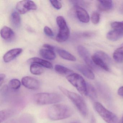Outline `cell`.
I'll return each mask as SVG.
<instances>
[{
  "mask_svg": "<svg viewBox=\"0 0 123 123\" xmlns=\"http://www.w3.org/2000/svg\"><path fill=\"white\" fill-rule=\"evenodd\" d=\"M111 26L114 30L119 32L123 36V21L113 22L111 24Z\"/></svg>",
  "mask_w": 123,
  "mask_h": 123,
  "instance_id": "cell-26",
  "label": "cell"
},
{
  "mask_svg": "<svg viewBox=\"0 0 123 123\" xmlns=\"http://www.w3.org/2000/svg\"><path fill=\"white\" fill-rule=\"evenodd\" d=\"M61 92L73 102L83 116L86 117L88 114L87 105L83 98L77 93L70 91L62 86L59 87Z\"/></svg>",
  "mask_w": 123,
  "mask_h": 123,
  "instance_id": "cell-2",
  "label": "cell"
},
{
  "mask_svg": "<svg viewBox=\"0 0 123 123\" xmlns=\"http://www.w3.org/2000/svg\"><path fill=\"white\" fill-rule=\"evenodd\" d=\"M72 109L64 104H55L49 107L47 111L48 118L54 121L65 119L73 114Z\"/></svg>",
  "mask_w": 123,
  "mask_h": 123,
  "instance_id": "cell-1",
  "label": "cell"
},
{
  "mask_svg": "<svg viewBox=\"0 0 123 123\" xmlns=\"http://www.w3.org/2000/svg\"><path fill=\"white\" fill-rule=\"evenodd\" d=\"M66 78L80 94L87 95V83L82 76L73 73L67 76Z\"/></svg>",
  "mask_w": 123,
  "mask_h": 123,
  "instance_id": "cell-4",
  "label": "cell"
},
{
  "mask_svg": "<svg viewBox=\"0 0 123 123\" xmlns=\"http://www.w3.org/2000/svg\"><path fill=\"white\" fill-rule=\"evenodd\" d=\"M94 107L98 113L107 123H117L118 119L114 114L105 108L99 102H95Z\"/></svg>",
  "mask_w": 123,
  "mask_h": 123,
  "instance_id": "cell-6",
  "label": "cell"
},
{
  "mask_svg": "<svg viewBox=\"0 0 123 123\" xmlns=\"http://www.w3.org/2000/svg\"><path fill=\"white\" fill-rule=\"evenodd\" d=\"M119 11H120V12L121 13L123 14V4L121 6V7L120 8V9H119Z\"/></svg>",
  "mask_w": 123,
  "mask_h": 123,
  "instance_id": "cell-39",
  "label": "cell"
},
{
  "mask_svg": "<svg viewBox=\"0 0 123 123\" xmlns=\"http://www.w3.org/2000/svg\"><path fill=\"white\" fill-rule=\"evenodd\" d=\"M30 72L33 74L40 75L43 72V69L41 66L38 64H32L30 68Z\"/></svg>",
  "mask_w": 123,
  "mask_h": 123,
  "instance_id": "cell-22",
  "label": "cell"
},
{
  "mask_svg": "<svg viewBox=\"0 0 123 123\" xmlns=\"http://www.w3.org/2000/svg\"><path fill=\"white\" fill-rule=\"evenodd\" d=\"M75 11L78 18L83 23H88L90 21V16L86 10L80 6H75Z\"/></svg>",
  "mask_w": 123,
  "mask_h": 123,
  "instance_id": "cell-11",
  "label": "cell"
},
{
  "mask_svg": "<svg viewBox=\"0 0 123 123\" xmlns=\"http://www.w3.org/2000/svg\"><path fill=\"white\" fill-rule=\"evenodd\" d=\"M55 70L57 73L62 75H67L73 73L74 72L69 68L60 65H56L55 67Z\"/></svg>",
  "mask_w": 123,
  "mask_h": 123,
  "instance_id": "cell-19",
  "label": "cell"
},
{
  "mask_svg": "<svg viewBox=\"0 0 123 123\" xmlns=\"http://www.w3.org/2000/svg\"><path fill=\"white\" fill-rule=\"evenodd\" d=\"M11 19L12 23L16 26H18L20 23V16L18 12H13L11 14Z\"/></svg>",
  "mask_w": 123,
  "mask_h": 123,
  "instance_id": "cell-27",
  "label": "cell"
},
{
  "mask_svg": "<svg viewBox=\"0 0 123 123\" xmlns=\"http://www.w3.org/2000/svg\"><path fill=\"white\" fill-rule=\"evenodd\" d=\"M39 54L42 57L49 60H54L56 58V54L54 50L48 49H40Z\"/></svg>",
  "mask_w": 123,
  "mask_h": 123,
  "instance_id": "cell-15",
  "label": "cell"
},
{
  "mask_svg": "<svg viewBox=\"0 0 123 123\" xmlns=\"http://www.w3.org/2000/svg\"><path fill=\"white\" fill-rule=\"evenodd\" d=\"M71 2L72 3L73 5L75 6H80L85 5V3L84 1H80V0H71Z\"/></svg>",
  "mask_w": 123,
  "mask_h": 123,
  "instance_id": "cell-34",
  "label": "cell"
},
{
  "mask_svg": "<svg viewBox=\"0 0 123 123\" xmlns=\"http://www.w3.org/2000/svg\"><path fill=\"white\" fill-rule=\"evenodd\" d=\"M33 100L38 105H50L61 102L63 97L60 94L55 93H40L34 95Z\"/></svg>",
  "mask_w": 123,
  "mask_h": 123,
  "instance_id": "cell-3",
  "label": "cell"
},
{
  "mask_svg": "<svg viewBox=\"0 0 123 123\" xmlns=\"http://www.w3.org/2000/svg\"><path fill=\"white\" fill-rule=\"evenodd\" d=\"M118 93L119 96L123 97V86L120 87L118 91Z\"/></svg>",
  "mask_w": 123,
  "mask_h": 123,
  "instance_id": "cell-37",
  "label": "cell"
},
{
  "mask_svg": "<svg viewBox=\"0 0 123 123\" xmlns=\"http://www.w3.org/2000/svg\"><path fill=\"white\" fill-rule=\"evenodd\" d=\"M75 67V69L88 79L93 80L95 78V75L92 70L85 65L80 64L76 65Z\"/></svg>",
  "mask_w": 123,
  "mask_h": 123,
  "instance_id": "cell-12",
  "label": "cell"
},
{
  "mask_svg": "<svg viewBox=\"0 0 123 123\" xmlns=\"http://www.w3.org/2000/svg\"><path fill=\"white\" fill-rule=\"evenodd\" d=\"M77 51L79 55L89 68L94 70L98 69V68L93 62L90 53L85 47L81 45L78 46L77 47Z\"/></svg>",
  "mask_w": 123,
  "mask_h": 123,
  "instance_id": "cell-8",
  "label": "cell"
},
{
  "mask_svg": "<svg viewBox=\"0 0 123 123\" xmlns=\"http://www.w3.org/2000/svg\"><path fill=\"white\" fill-rule=\"evenodd\" d=\"M90 123H96V119L94 116H92L91 119Z\"/></svg>",
  "mask_w": 123,
  "mask_h": 123,
  "instance_id": "cell-38",
  "label": "cell"
},
{
  "mask_svg": "<svg viewBox=\"0 0 123 123\" xmlns=\"http://www.w3.org/2000/svg\"><path fill=\"white\" fill-rule=\"evenodd\" d=\"M94 55L103 60L107 64H110L111 62V57L104 52L101 51H98Z\"/></svg>",
  "mask_w": 123,
  "mask_h": 123,
  "instance_id": "cell-25",
  "label": "cell"
},
{
  "mask_svg": "<svg viewBox=\"0 0 123 123\" xmlns=\"http://www.w3.org/2000/svg\"><path fill=\"white\" fill-rule=\"evenodd\" d=\"M114 59L117 62L121 63L123 62V47L120 46L117 49L113 54Z\"/></svg>",
  "mask_w": 123,
  "mask_h": 123,
  "instance_id": "cell-20",
  "label": "cell"
},
{
  "mask_svg": "<svg viewBox=\"0 0 123 123\" xmlns=\"http://www.w3.org/2000/svg\"></svg>",
  "mask_w": 123,
  "mask_h": 123,
  "instance_id": "cell-42",
  "label": "cell"
},
{
  "mask_svg": "<svg viewBox=\"0 0 123 123\" xmlns=\"http://www.w3.org/2000/svg\"><path fill=\"white\" fill-rule=\"evenodd\" d=\"M13 112L10 109H5L0 111V123L4 122L7 119L10 117L13 114Z\"/></svg>",
  "mask_w": 123,
  "mask_h": 123,
  "instance_id": "cell-23",
  "label": "cell"
},
{
  "mask_svg": "<svg viewBox=\"0 0 123 123\" xmlns=\"http://www.w3.org/2000/svg\"><path fill=\"white\" fill-rule=\"evenodd\" d=\"M23 85L28 89L37 90L40 86L39 81L34 78L29 76L24 77L21 80Z\"/></svg>",
  "mask_w": 123,
  "mask_h": 123,
  "instance_id": "cell-9",
  "label": "cell"
},
{
  "mask_svg": "<svg viewBox=\"0 0 123 123\" xmlns=\"http://www.w3.org/2000/svg\"><path fill=\"white\" fill-rule=\"evenodd\" d=\"M28 62L32 64L35 63L38 64L48 69H51L52 68V65L51 62L38 57H34L31 58L29 60Z\"/></svg>",
  "mask_w": 123,
  "mask_h": 123,
  "instance_id": "cell-14",
  "label": "cell"
},
{
  "mask_svg": "<svg viewBox=\"0 0 123 123\" xmlns=\"http://www.w3.org/2000/svg\"><path fill=\"white\" fill-rule=\"evenodd\" d=\"M49 2L53 7L57 10H60L62 7V3L58 0H50Z\"/></svg>",
  "mask_w": 123,
  "mask_h": 123,
  "instance_id": "cell-32",
  "label": "cell"
},
{
  "mask_svg": "<svg viewBox=\"0 0 123 123\" xmlns=\"http://www.w3.org/2000/svg\"><path fill=\"white\" fill-rule=\"evenodd\" d=\"M123 123V117H122V123Z\"/></svg>",
  "mask_w": 123,
  "mask_h": 123,
  "instance_id": "cell-40",
  "label": "cell"
},
{
  "mask_svg": "<svg viewBox=\"0 0 123 123\" xmlns=\"http://www.w3.org/2000/svg\"><path fill=\"white\" fill-rule=\"evenodd\" d=\"M23 51L21 48L12 49L6 52L3 57V61L6 63L10 62L16 58Z\"/></svg>",
  "mask_w": 123,
  "mask_h": 123,
  "instance_id": "cell-10",
  "label": "cell"
},
{
  "mask_svg": "<svg viewBox=\"0 0 123 123\" xmlns=\"http://www.w3.org/2000/svg\"><path fill=\"white\" fill-rule=\"evenodd\" d=\"M74 123H78L77 122H74Z\"/></svg>",
  "mask_w": 123,
  "mask_h": 123,
  "instance_id": "cell-41",
  "label": "cell"
},
{
  "mask_svg": "<svg viewBox=\"0 0 123 123\" xmlns=\"http://www.w3.org/2000/svg\"><path fill=\"white\" fill-rule=\"evenodd\" d=\"M122 37H123V36L122 34L114 30L109 31L106 35L107 38L112 41H117Z\"/></svg>",
  "mask_w": 123,
  "mask_h": 123,
  "instance_id": "cell-21",
  "label": "cell"
},
{
  "mask_svg": "<svg viewBox=\"0 0 123 123\" xmlns=\"http://www.w3.org/2000/svg\"><path fill=\"white\" fill-rule=\"evenodd\" d=\"M98 2L99 9L102 11H108L113 7V3L111 0H100Z\"/></svg>",
  "mask_w": 123,
  "mask_h": 123,
  "instance_id": "cell-18",
  "label": "cell"
},
{
  "mask_svg": "<svg viewBox=\"0 0 123 123\" xmlns=\"http://www.w3.org/2000/svg\"><path fill=\"white\" fill-rule=\"evenodd\" d=\"M91 58L93 62L96 66L100 67L105 71L108 72L109 71V69L108 64L100 57L94 55Z\"/></svg>",
  "mask_w": 123,
  "mask_h": 123,
  "instance_id": "cell-16",
  "label": "cell"
},
{
  "mask_svg": "<svg viewBox=\"0 0 123 123\" xmlns=\"http://www.w3.org/2000/svg\"><path fill=\"white\" fill-rule=\"evenodd\" d=\"M43 47L45 49H51V50L54 51L55 48L54 46L50 45V44H45L43 45Z\"/></svg>",
  "mask_w": 123,
  "mask_h": 123,
  "instance_id": "cell-35",
  "label": "cell"
},
{
  "mask_svg": "<svg viewBox=\"0 0 123 123\" xmlns=\"http://www.w3.org/2000/svg\"><path fill=\"white\" fill-rule=\"evenodd\" d=\"M5 75L4 74H0V85L2 86L5 78Z\"/></svg>",
  "mask_w": 123,
  "mask_h": 123,
  "instance_id": "cell-36",
  "label": "cell"
},
{
  "mask_svg": "<svg viewBox=\"0 0 123 123\" xmlns=\"http://www.w3.org/2000/svg\"><path fill=\"white\" fill-rule=\"evenodd\" d=\"M77 35L80 38H89L93 36L94 33L92 32H84L80 33Z\"/></svg>",
  "mask_w": 123,
  "mask_h": 123,
  "instance_id": "cell-31",
  "label": "cell"
},
{
  "mask_svg": "<svg viewBox=\"0 0 123 123\" xmlns=\"http://www.w3.org/2000/svg\"><path fill=\"white\" fill-rule=\"evenodd\" d=\"M9 85L11 88L13 90H18L20 87L21 82L18 79H12L9 82Z\"/></svg>",
  "mask_w": 123,
  "mask_h": 123,
  "instance_id": "cell-28",
  "label": "cell"
},
{
  "mask_svg": "<svg viewBox=\"0 0 123 123\" xmlns=\"http://www.w3.org/2000/svg\"><path fill=\"white\" fill-rule=\"evenodd\" d=\"M44 31L47 36L49 37H53L54 33L51 29L47 26H45L44 28Z\"/></svg>",
  "mask_w": 123,
  "mask_h": 123,
  "instance_id": "cell-33",
  "label": "cell"
},
{
  "mask_svg": "<svg viewBox=\"0 0 123 123\" xmlns=\"http://www.w3.org/2000/svg\"><path fill=\"white\" fill-rule=\"evenodd\" d=\"M98 89H99V91H100L102 95L105 98H107V99H109V93L108 92L107 90L104 89V88L102 87L101 86H99Z\"/></svg>",
  "mask_w": 123,
  "mask_h": 123,
  "instance_id": "cell-30",
  "label": "cell"
},
{
  "mask_svg": "<svg viewBox=\"0 0 123 123\" xmlns=\"http://www.w3.org/2000/svg\"><path fill=\"white\" fill-rule=\"evenodd\" d=\"M16 9L19 13L24 14L30 11L36 10L37 6L33 1L25 0L18 2L16 4Z\"/></svg>",
  "mask_w": 123,
  "mask_h": 123,
  "instance_id": "cell-7",
  "label": "cell"
},
{
  "mask_svg": "<svg viewBox=\"0 0 123 123\" xmlns=\"http://www.w3.org/2000/svg\"><path fill=\"white\" fill-rule=\"evenodd\" d=\"M57 51L59 55L64 59L72 62L76 61V58L74 55L64 49H59Z\"/></svg>",
  "mask_w": 123,
  "mask_h": 123,
  "instance_id": "cell-17",
  "label": "cell"
},
{
  "mask_svg": "<svg viewBox=\"0 0 123 123\" xmlns=\"http://www.w3.org/2000/svg\"><path fill=\"white\" fill-rule=\"evenodd\" d=\"M100 20V15L97 12H94L92 14L91 20L94 24H97L99 23Z\"/></svg>",
  "mask_w": 123,
  "mask_h": 123,
  "instance_id": "cell-29",
  "label": "cell"
},
{
  "mask_svg": "<svg viewBox=\"0 0 123 123\" xmlns=\"http://www.w3.org/2000/svg\"><path fill=\"white\" fill-rule=\"evenodd\" d=\"M87 95L91 99L95 100L97 97V93L95 89L92 85L87 83Z\"/></svg>",
  "mask_w": 123,
  "mask_h": 123,
  "instance_id": "cell-24",
  "label": "cell"
},
{
  "mask_svg": "<svg viewBox=\"0 0 123 123\" xmlns=\"http://www.w3.org/2000/svg\"><path fill=\"white\" fill-rule=\"evenodd\" d=\"M0 35L3 39L6 41H9L14 37L15 33L14 31L10 28L7 26H5L1 29Z\"/></svg>",
  "mask_w": 123,
  "mask_h": 123,
  "instance_id": "cell-13",
  "label": "cell"
},
{
  "mask_svg": "<svg viewBox=\"0 0 123 123\" xmlns=\"http://www.w3.org/2000/svg\"><path fill=\"white\" fill-rule=\"evenodd\" d=\"M56 23L59 26V33L57 35L56 40L60 43L64 42L68 39L70 35V31L67 22L64 17L59 16L56 18Z\"/></svg>",
  "mask_w": 123,
  "mask_h": 123,
  "instance_id": "cell-5",
  "label": "cell"
}]
</instances>
